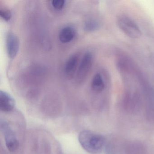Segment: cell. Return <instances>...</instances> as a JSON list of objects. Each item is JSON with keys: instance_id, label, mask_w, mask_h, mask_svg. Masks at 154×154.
I'll return each mask as SVG.
<instances>
[{"instance_id": "cell-10", "label": "cell", "mask_w": 154, "mask_h": 154, "mask_svg": "<svg viewBox=\"0 0 154 154\" xmlns=\"http://www.w3.org/2000/svg\"><path fill=\"white\" fill-rule=\"evenodd\" d=\"M84 27L86 31H94L100 28V24L96 20H90L85 22Z\"/></svg>"}, {"instance_id": "cell-7", "label": "cell", "mask_w": 154, "mask_h": 154, "mask_svg": "<svg viewBox=\"0 0 154 154\" xmlns=\"http://www.w3.org/2000/svg\"><path fill=\"white\" fill-rule=\"evenodd\" d=\"M79 57L77 55H74L68 58L65 64L64 72L66 75L68 79L72 78L75 74L78 66Z\"/></svg>"}, {"instance_id": "cell-12", "label": "cell", "mask_w": 154, "mask_h": 154, "mask_svg": "<svg viewBox=\"0 0 154 154\" xmlns=\"http://www.w3.org/2000/svg\"><path fill=\"white\" fill-rule=\"evenodd\" d=\"M1 17L6 21H8L11 17V13L10 11L7 9H0Z\"/></svg>"}, {"instance_id": "cell-2", "label": "cell", "mask_w": 154, "mask_h": 154, "mask_svg": "<svg viewBox=\"0 0 154 154\" xmlns=\"http://www.w3.org/2000/svg\"><path fill=\"white\" fill-rule=\"evenodd\" d=\"M117 24L121 30L130 38L137 39L142 35V32L137 24L127 16H119L117 18Z\"/></svg>"}, {"instance_id": "cell-6", "label": "cell", "mask_w": 154, "mask_h": 154, "mask_svg": "<svg viewBox=\"0 0 154 154\" xmlns=\"http://www.w3.org/2000/svg\"><path fill=\"white\" fill-rule=\"evenodd\" d=\"M15 101L8 93L0 91V109L4 112H9L14 109Z\"/></svg>"}, {"instance_id": "cell-5", "label": "cell", "mask_w": 154, "mask_h": 154, "mask_svg": "<svg viewBox=\"0 0 154 154\" xmlns=\"http://www.w3.org/2000/svg\"><path fill=\"white\" fill-rule=\"evenodd\" d=\"M6 47L9 57L14 59L19 50V40L17 35L11 32H8L6 36Z\"/></svg>"}, {"instance_id": "cell-4", "label": "cell", "mask_w": 154, "mask_h": 154, "mask_svg": "<svg viewBox=\"0 0 154 154\" xmlns=\"http://www.w3.org/2000/svg\"><path fill=\"white\" fill-rule=\"evenodd\" d=\"M1 130L4 135L6 146L9 150L12 152L17 151L19 146V142L8 122H1Z\"/></svg>"}, {"instance_id": "cell-9", "label": "cell", "mask_w": 154, "mask_h": 154, "mask_svg": "<svg viewBox=\"0 0 154 154\" xmlns=\"http://www.w3.org/2000/svg\"><path fill=\"white\" fill-rule=\"evenodd\" d=\"M92 90L96 93L101 92L105 88V84L103 77L101 74L97 73L93 78L91 82Z\"/></svg>"}, {"instance_id": "cell-1", "label": "cell", "mask_w": 154, "mask_h": 154, "mask_svg": "<svg viewBox=\"0 0 154 154\" xmlns=\"http://www.w3.org/2000/svg\"><path fill=\"white\" fill-rule=\"evenodd\" d=\"M78 140L83 148L90 154H100L104 146L103 137L91 131H82L79 134Z\"/></svg>"}, {"instance_id": "cell-8", "label": "cell", "mask_w": 154, "mask_h": 154, "mask_svg": "<svg viewBox=\"0 0 154 154\" xmlns=\"http://www.w3.org/2000/svg\"><path fill=\"white\" fill-rule=\"evenodd\" d=\"M75 35V31L73 28L68 26L64 27L59 32V40L63 44L70 43L74 39Z\"/></svg>"}, {"instance_id": "cell-11", "label": "cell", "mask_w": 154, "mask_h": 154, "mask_svg": "<svg viewBox=\"0 0 154 154\" xmlns=\"http://www.w3.org/2000/svg\"><path fill=\"white\" fill-rule=\"evenodd\" d=\"M66 2L64 0H53L52 5L53 8L57 10H62L65 5Z\"/></svg>"}, {"instance_id": "cell-3", "label": "cell", "mask_w": 154, "mask_h": 154, "mask_svg": "<svg viewBox=\"0 0 154 154\" xmlns=\"http://www.w3.org/2000/svg\"><path fill=\"white\" fill-rule=\"evenodd\" d=\"M93 63V56L91 52H87L83 57L76 72V82L82 84L85 82Z\"/></svg>"}]
</instances>
